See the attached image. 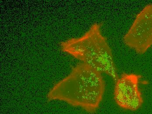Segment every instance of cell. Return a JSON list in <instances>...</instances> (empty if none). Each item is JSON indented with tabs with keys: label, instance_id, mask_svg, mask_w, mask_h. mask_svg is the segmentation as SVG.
<instances>
[{
	"label": "cell",
	"instance_id": "cell-1",
	"mask_svg": "<svg viewBox=\"0 0 152 114\" xmlns=\"http://www.w3.org/2000/svg\"><path fill=\"white\" fill-rule=\"evenodd\" d=\"M105 90L102 74L90 66L80 63L73 67L66 76L57 82L48 92L49 101H59L95 113Z\"/></svg>",
	"mask_w": 152,
	"mask_h": 114
},
{
	"label": "cell",
	"instance_id": "cell-2",
	"mask_svg": "<svg viewBox=\"0 0 152 114\" xmlns=\"http://www.w3.org/2000/svg\"><path fill=\"white\" fill-rule=\"evenodd\" d=\"M102 26L99 23L93 24L82 36L61 42V49L115 82L119 76L112 49L102 33Z\"/></svg>",
	"mask_w": 152,
	"mask_h": 114
},
{
	"label": "cell",
	"instance_id": "cell-3",
	"mask_svg": "<svg viewBox=\"0 0 152 114\" xmlns=\"http://www.w3.org/2000/svg\"><path fill=\"white\" fill-rule=\"evenodd\" d=\"M123 41L126 46L139 54H144L152 47V4L146 5L137 15Z\"/></svg>",
	"mask_w": 152,
	"mask_h": 114
},
{
	"label": "cell",
	"instance_id": "cell-4",
	"mask_svg": "<svg viewBox=\"0 0 152 114\" xmlns=\"http://www.w3.org/2000/svg\"><path fill=\"white\" fill-rule=\"evenodd\" d=\"M141 77L138 74L123 73L115 82L114 99L120 108L136 111L142 106L143 99L139 88Z\"/></svg>",
	"mask_w": 152,
	"mask_h": 114
}]
</instances>
